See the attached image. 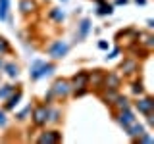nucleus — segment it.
Segmentation results:
<instances>
[{
  "instance_id": "1",
  "label": "nucleus",
  "mask_w": 154,
  "mask_h": 144,
  "mask_svg": "<svg viewBox=\"0 0 154 144\" xmlns=\"http://www.w3.org/2000/svg\"><path fill=\"white\" fill-rule=\"evenodd\" d=\"M56 71V65L52 62H45V60H33L29 65V77L31 81H38L42 77H48Z\"/></svg>"
},
{
  "instance_id": "2",
  "label": "nucleus",
  "mask_w": 154,
  "mask_h": 144,
  "mask_svg": "<svg viewBox=\"0 0 154 144\" xmlns=\"http://www.w3.org/2000/svg\"><path fill=\"white\" fill-rule=\"evenodd\" d=\"M71 83V94L73 96H83L89 92V71H77V73L69 79Z\"/></svg>"
},
{
  "instance_id": "3",
  "label": "nucleus",
  "mask_w": 154,
  "mask_h": 144,
  "mask_svg": "<svg viewBox=\"0 0 154 144\" xmlns=\"http://www.w3.org/2000/svg\"><path fill=\"white\" fill-rule=\"evenodd\" d=\"M50 92L54 94L56 100H66L67 96H71V83H69V79H64V77L56 79L54 83H52V86H50Z\"/></svg>"
},
{
  "instance_id": "4",
  "label": "nucleus",
  "mask_w": 154,
  "mask_h": 144,
  "mask_svg": "<svg viewBox=\"0 0 154 144\" xmlns=\"http://www.w3.org/2000/svg\"><path fill=\"white\" fill-rule=\"evenodd\" d=\"M48 104H38L31 110V121L35 127H45L48 123Z\"/></svg>"
},
{
  "instance_id": "5",
  "label": "nucleus",
  "mask_w": 154,
  "mask_h": 144,
  "mask_svg": "<svg viewBox=\"0 0 154 144\" xmlns=\"http://www.w3.org/2000/svg\"><path fill=\"white\" fill-rule=\"evenodd\" d=\"M46 52H48V56L54 58V60H62V58H66L67 52H69V44H67L66 40H54V42L48 44Z\"/></svg>"
},
{
  "instance_id": "6",
  "label": "nucleus",
  "mask_w": 154,
  "mask_h": 144,
  "mask_svg": "<svg viewBox=\"0 0 154 144\" xmlns=\"http://www.w3.org/2000/svg\"><path fill=\"white\" fill-rule=\"evenodd\" d=\"M139 69H141V65H139L137 58H133V56L125 58L122 64H119V75H123V77H133V75H137Z\"/></svg>"
},
{
  "instance_id": "7",
  "label": "nucleus",
  "mask_w": 154,
  "mask_h": 144,
  "mask_svg": "<svg viewBox=\"0 0 154 144\" xmlns=\"http://www.w3.org/2000/svg\"><path fill=\"white\" fill-rule=\"evenodd\" d=\"M122 86V75L118 71H108L102 77V88H112V90H119Z\"/></svg>"
},
{
  "instance_id": "8",
  "label": "nucleus",
  "mask_w": 154,
  "mask_h": 144,
  "mask_svg": "<svg viewBox=\"0 0 154 144\" xmlns=\"http://www.w3.org/2000/svg\"><path fill=\"white\" fill-rule=\"evenodd\" d=\"M135 110H137L139 113L146 115V113H152L154 112V98L152 96H139L137 102H135Z\"/></svg>"
},
{
  "instance_id": "9",
  "label": "nucleus",
  "mask_w": 154,
  "mask_h": 144,
  "mask_svg": "<svg viewBox=\"0 0 154 144\" xmlns=\"http://www.w3.org/2000/svg\"><path fill=\"white\" fill-rule=\"evenodd\" d=\"M37 142L38 144H58V142H62V133L56 131V129H52V131H42L37 136Z\"/></svg>"
},
{
  "instance_id": "10",
  "label": "nucleus",
  "mask_w": 154,
  "mask_h": 144,
  "mask_svg": "<svg viewBox=\"0 0 154 144\" xmlns=\"http://www.w3.org/2000/svg\"><path fill=\"white\" fill-rule=\"evenodd\" d=\"M116 121L122 125L123 129H127L129 125H133L137 121V117H135V113L131 112V108L129 110H122V112H116Z\"/></svg>"
},
{
  "instance_id": "11",
  "label": "nucleus",
  "mask_w": 154,
  "mask_h": 144,
  "mask_svg": "<svg viewBox=\"0 0 154 144\" xmlns=\"http://www.w3.org/2000/svg\"><path fill=\"white\" fill-rule=\"evenodd\" d=\"M21 96H23V90H21V88H16V90H14V92L6 98L4 110H6V112H10V110H16V108H17V104L21 102Z\"/></svg>"
},
{
  "instance_id": "12",
  "label": "nucleus",
  "mask_w": 154,
  "mask_h": 144,
  "mask_svg": "<svg viewBox=\"0 0 154 144\" xmlns=\"http://www.w3.org/2000/svg\"><path fill=\"white\" fill-rule=\"evenodd\" d=\"M91 33V19H81L79 25H77V31H75V40L81 42L83 38H87V35Z\"/></svg>"
},
{
  "instance_id": "13",
  "label": "nucleus",
  "mask_w": 154,
  "mask_h": 144,
  "mask_svg": "<svg viewBox=\"0 0 154 144\" xmlns=\"http://www.w3.org/2000/svg\"><path fill=\"white\" fill-rule=\"evenodd\" d=\"M102 77H104V71H100V69H94L93 73H89V86L94 88L96 92L102 90Z\"/></svg>"
},
{
  "instance_id": "14",
  "label": "nucleus",
  "mask_w": 154,
  "mask_h": 144,
  "mask_svg": "<svg viewBox=\"0 0 154 144\" xmlns=\"http://www.w3.org/2000/svg\"><path fill=\"white\" fill-rule=\"evenodd\" d=\"M38 4L37 0H19V12L23 16H31V14H37Z\"/></svg>"
},
{
  "instance_id": "15",
  "label": "nucleus",
  "mask_w": 154,
  "mask_h": 144,
  "mask_svg": "<svg viewBox=\"0 0 154 144\" xmlns=\"http://www.w3.org/2000/svg\"><path fill=\"white\" fill-rule=\"evenodd\" d=\"M125 133H127V136H129V138H131V140L135 142V140H137V138L141 136L143 133H146V131H144V125H141L139 121H135L133 125H129V127L125 129Z\"/></svg>"
},
{
  "instance_id": "16",
  "label": "nucleus",
  "mask_w": 154,
  "mask_h": 144,
  "mask_svg": "<svg viewBox=\"0 0 154 144\" xmlns=\"http://www.w3.org/2000/svg\"><path fill=\"white\" fill-rule=\"evenodd\" d=\"M98 94H100V98H102V102H104V104L112 106V104H114V100L118 98L119 90H112V88H102V90H98Z\"/></svg>"
},
{
  "instance_id": "17",
  "label": "nucleus",
  "mask_w": 154,
  "mask_h": 144,
  "mask_svg": "<svg viewBox=\"0 0 154 144\" xmlns=\"http://www.w3.org/2000/svg\"><path fill=\"white\" fill-rule=\"evenodd\" d=\"M96 16H100V17H104V16H112L114 14V4H110V2H106V0H102V2H98L96 4Z\"/></svg>"
},
{
  "instance_id": "18",
  "label": "nucleus",
  "mask_w": 154,
  "mask_h": 144,
  "mask_svg": "<svg viewBox=\"0 0 154 144\" xmlns=\"http://www.w3.org/2000/svg\"><path fill=\"white\" fill-rule=\"evenodd\" d=\"M114 110L116 112H122V110H129L131 108V102H129V98L127 96H122V94H118V98L114 100Z\"/></svg>"
},
{
  "instance_id": "19",
  "label": "nucleus",
  "mask_w": 154,
  "mask_h": 144,
  "mask_svg": "<svg viewBox=\"0 0 154 144\" xmlns=\"http://www.w3.org/2000/svg\"><path fill=\"white\" fill-rule=\"evenodd\" d=\"M2 71H6V75L10 77V79H17V77H19V65L14 64V62L4 64V69H2Z\"/></svg>"
},
{
  "instance_id": "20",
  "label": "nucleus",
  "mask_w": 154,
  "mask_h": 144,
  "mask_svg": "<svg viewBox=\"0 0 154 144\" xmlns=\"http://www.w3.org/2000/svg\"><path fill=\"white\" fill-rule=\"evenodd\" d=\"M48 17H50L52 21H56V23H62V21L66 19V14L62 12L60 8H52L50 12H48Z\"/></svg>"
},
{
  "instance_id": "21",
  "label": "nucleus",
  "mask_w": 154,
  "mask_h": 144,
  "mask_svg": "<svg viewBox=\"0 0 154 144\" xmlns=\"http://www.w3.org/2000/svg\"><path fill=\"white\" fill-rule=\"evenodd\" d=\"M131 92L135 96H143L144 94V83H143V79H135L133 83H131Z\"/></svg>"
},
{
  "instance_id": "22",
  "label": "nucleus",
  "mask_w": 154,
  "mask_h": 144,
  "mask_svg": "<svg viewBox=\"0 0 154 144\" xmlns=\"http://www.w3.org/2000/svg\"><path fill=\"white\" fill-rule=\"evenodd\" d=\"M10 16V0H0V21H6Z\"/></svg>"
},
{
  "instance_id": "23",
  "label": "nucleus",
  "mask_w": 154,
  "mask_h": 144,
  "mask_svg": "<svg viewBox=\"0 0 154 144\" xmlns=\"http://www.w3.org/2000/svg\"><path fill=\"white\" fill-rule=\"evenodd\" d=\"M60 110H50L48 108V123H60Z\"/></svg>"
},
{
  "instance_id": "24",
  "label": "nucleus",
  "mask_w": 154,
  "mask_h": 144,
  "mask_svg": "<svg viewBox=\"0 0 154 144\" xmlns=\"http://www.w3.org/2000/svg\"><path fill=\"white\" fill-rule=\"evenodd\" d=\"M14 90H16V88H14L12 85H2V86H0V100H6Z\"/></svg>"
},
{
  "instance_id": "25",
  "label": "nucleus",
  "mask_w": 154,
  "mask_h": 144,
  "mask_svg": "<svg viewBox=\"0 0 154 144\" xmlns=\"http://www.w3.org/2000/svg\"><path fill=\"white\" fill-rule=\"evenodd\" d=\"M10 52H12V46H10V42H8L4 37H0V56H2V54H10Z\"/></svg>"
},
{
  "instance_id": "26",
  "label": "nucleus",
  "mask_w": 154,
  "mask_h": 144,
  "mask_svg": "<svg viewBox=\"0 0 154 144\" xmlns=\"http://www.w3.org/2000/svg\"><path fill=\"white\" fill-rule=\"evenodd\" d=\"M31 110H33L31 106H25V108H23L21 112H19V113L16 115V117H17V121H25V119L29 117V115H31Z\"/></svg>"
},
{
  "instance_id": "27",
  "label": "nucleus",
  "mask_w": 154,
  "mask_h": 144,
  "mask_svg": "<svg viewBox=\"0 0 154 144\" xmlns=\"http://www.w3.org/2000/svg\"><path fill=\"white\" fill-rule=\"evenodd\" d=\"M8 125V115H6V110H0V127H6Z\"/></svg>"
},
{
  "instance_id": "28",
  "label": "nucleus",
  "mask_w": 154,
  "mask_h": 144,
  "mask_svg": "<svg viewBox=\"0 0 154 144\" xmlns=\"http://www.w3.org/2000/svg\"><path fill=\"white\" fill-rule=\"evenodd\" d=\"M152 140H154V138L150 136V134L143 133V134H141V136H139V138H137V140H135V142H152Z\"/></svg>"
},
{
  "instance_id": "29",
  "label": "nucleus",
  "mask_w": 154,
  "mask_h": 144,
  "mask_svg": "<svg viewBox=\"0 0 154 144\" xmlns=\"http://www.w3.org/2000/svg\"><path fill=\"white\" fill-rule=\"evenodd\" d=\"M119 52H122V48H119V46H118V48H114V50L110 52L108 56H106V60H114V58H118V56H119Z\"/></svg>"
},
{
  "instance_id": "30",
  "label": "nucleus",
  "mask_w": 154,
  "mask_h": 144,
  "mask_svg": "<svg viewBox=\"0 0 154 144\" xmlns=\"http://www.w3.org/2000/svg\"><path fill=\"white\" fill-rule=\"evenodd\" d=\"M98 48H100V50H108V48H110V42L108 40H98Z\"/></svg>"
},
{
  "instance_id": "31",
  "label": "nucleus",
  "mask_w": 154,
  "mask_h": 144,
  "mask_svg": "<svg viewBox=\"0 0 154 144\" xmlns=\"http://www.w3.org/2000/svg\"><path fill=\"white\" fill-rule=\"evenodd\" d=\"M144 117H146V123H148V125L152 127V125H154V112H152V113H146Z\"/></svg>"
},
{
  "instance_id": "32",
  "label": "nucleus",
  "mask_w": 154,
  "mask_h": 144,
  "mask_svg": "<svg viewBox=\"0 0 154 144\" xmlns=\"http://www.w3.org/2000/svg\"><path fill=\"white\" fill-rule=\"evenodd\" d=\"M127 2H129V0H116V2H114V6H125Z\"/></svg>"
},
{
  "instance_id": "33",
  "label": "nucleus",
  "mask_w": 154,
  "mask_h": 144,
  "mask_svg": "<svg viewBox=\"0 0 154 144\" xmlns=\"http://www.w3.org/2000/svg\"><path fill=\"white\" fill-rule=\"evenodd\" d=\"M135 4H139V6H146V0H135Z\"/></svg>"
},
{
  "instance_id": "34",
  "label": "nucleus",
  "mask_w": 154,
  "mask_h": 144,
  "mask_svg": "<svg viewBox=\"0 0 154 144\" xmlns=\"http://www.w3.org/2000/svg\"><path fill=\"white\" fill-rule=\"evenodd\" d=\"M146 25H148V29H152V27H154V21H152V19H148V21H146Z\"/></svg>"
},
{
  "instance_id": "35",
  "label": "nucleus",
  "mask_w": 154,
  "mask_h": 144,
  "mask_svg": "<svg viewBox=\"0 0 154 144\" xmlns=\"http://www.w3.org/2000/svg\"><path fill=\"white\" fill-rule=\"evenodd\" d=\"M4 69V60H2V56H0V71Z\"/></svg>"
},
{
  "instance_id": "36",
  "label": "nucleus",
  "mask_w": 154,
  "mask_h": 144,
  "mask_svg": "<svg viewBox=\"0 0 154 144\" xmlns=\"http://www.w3.org/2000/svg\"><path fill=\"white\" fill-rule=\"evenodd\" d=\"M62 2H66V0H62Z\"/></svg>"
}]
</instances>
